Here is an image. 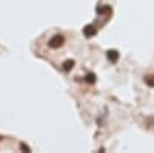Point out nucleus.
<instances>
[{"label": "nucleus", "instance_id": "nucleus-1", "mask_svg": "<svg viewBox=\"0 0 154 153\" xmlns=\"http://www.w3.org/2000/svg\"><path fill=\"white\" fill-rule=\"evenodd\" d=\"M63 43H65V37H63L62 34H56V36L51 37V40L48 42V46L53 48V49H57V48H60Z\"/></svg>", "mask_w": 154, "mask_h": 153}, {"label": "nucleus", "instance_id": "nucleus-2", "mask_svg": "<svg viewBox=\"0 0 154 153\" xmlns=\"http://www.w3.org/2000/svg\"><path fill=\"white\" fill-rule=\"evenodd\" d=\"M83 34L85 37H93L97 34V27L96 25H86V27H83Z\"/></svg>", "mask_w": 154, "mask_h": 153}, {"label": "nucleus", "instance_id": "nucleus-3", "mask_svg": "<svg viewBox=\"0 0 154 153\" xmlns=\"http://www.w3.org/2000/svg\"><path fill=\"white\" fill-rule=\"evenodd\" d=\"M119 51H116V49H108L106 51V59L111 62V63H116V62H117L119 60Z\"/></svg>", "mask_w": 154, "mask_h": 153}, {"label": "nucleus", "instance_id": "nucleus-4", "mask_svg": "<svg viewBox=\"0 0 154 153\" xmlns=\"http://www.w3.org/2000/svg\"><path fill=\"white\" fill-rule=\"evenodd\" d=\"M97 14H111V8L109 6H99L97 8Z\"/></svg>", "mask_w": 154, "mask_h": 153}, {"label": "nucleus", "instance_id": "nucleus-5", "mask_svg": "<svg viewBox=\"0 0 154 153\" xmlns=\"http://www.w3.org/2000/svg\"><path fill=\"white\" fill-rule=\"evenodd\" d=\"M72 67H74V60H65L63 62V70L65 71H69V70H72Z\"/></svg>", "mask_w": 154, "mask_h": 153}, {"label": "nucleus", "instance_id": "nucleus-6", "mask_svg": "<svg viewBox=\"0 0 154 153\" xmlns=\"http://www.w3.org/2000/svg\"><path fill=\"white\" fill-rule=\"evenodd\" d=\"M85 81H86L88 84H94V82H96V76H94L93 73H88L86 78H85Z\"/></svg>", "mask_w": 154, "mask_h": 153}, {"label": "nucleus", "instance_id": "nucleus-7", "mask_svg": "<svg viewBox=\"0 0 154 153\" xmlns=\"http://www.w3.org/2000/svg\"><path fill=\"white\" fill-rule=\"evenodd\" d=\"M145 84L149 87H154V76H145Z\"/></svg>", "mask_w": 154, "mask_h": 153}, {"label": "nucleus", "instance_id": "nucleus-8", "mask_svg": "<svg viewBox=\"0 0 154 153\" xmlns=\"http://www.w3.org/2000/svg\"><path fill=\"white\" fill-rule=\"evenodd\" d=\"M20 148H22V150H25V151H31V148H29L28 145H25V144H20Z\"/></svg>", "mask_w": 154, "mask_h": 153}]
</instances>
